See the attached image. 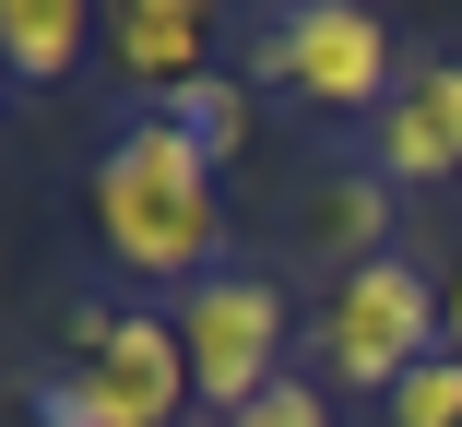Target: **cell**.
Returning a JSON list of instances; mask_svg holds the SVG:
<instances>
[{
    "mask_svg": "<svg viewBox=\"0 0 462 427\" xmlns=\"http://www.w3.org/2000/svg\"><path fill=\"white\" fill-rule=\"evenodd\" d=\"M226 166L178 131L166 107L131 119L107 154H96V249L131 274V285H202L214 249H226V202H214Z\"/></svg>",
    "mask_w": 462,
    "mask_h": 427,
    "instance_id": "6da1fadb",
    "label": "cell"
},
{
    "mask_svg": "<svg viewBox=\"0 0 462 427\" xmlns=\"http://www.w3.org/2000/svg\"><path fill=\"white\" fill-rule=\"evenodd\" d=\"M36 404H60L71 427H178V404L202 392L166 309H71V368L36 380Z\"/></svg>",
    "mask_w": 462,
    "mask_h": 427,
    "instance_id": "7a4b0ae2",
    "label": "cell"
},
{
    "mask_svg": "<svg viewBox=\"0 0 462 427\" xmlns=\"http://www.w3.org/2000/svg\"><path fill=\"white\" fill-rule=\"evenodd\" d=\"M403 71L415 60L392 48V24L367 13V0H297V13L249 48V83H273V96H297L320 119H380L403 96Z\"/></svg>",
    "mask_w": 462,
    "mask_h": 427,
    "instance_id": "3957f363",
    "label": "cell"
},
{
    "mask_svg": "<svg viewBox=\"0 0 462 427\" xmlns=\"http://www.w3.org/2000/svg\"><path fill=\"white\" fill-rule=\"evenodd\" d=\"M439 345H450L439 274H415L403 249H392V262H367V274H332V309H320V368H332V380H356V392L392 404Z\"/></svg>",
    "mask_w": 462,
    "mask_h": 427,
    "instance_id": "277c9868",
    "label": "cell"
},
{
    "mask_svg": "<svg viewBox=\"0 0 462 427\" xmlns=\"http://www.w3.org/2000/svg\"><path fill=\"white\" fill-rule=\"evenodd\" d=\"M178 357H190V392L214 415L261 404L273 380H285V297H273L261 274H202V285H178Z\"/></svg>",
    "mask_w": 462,
    "mask_h": 427,
    "instance_id": "5b68a950",
    "label": "cell"
},
{
    "mask_svg": "<svg viewBox=\"0 0 462 427\" xmlns=\"http://www.w3.org/2000/svg\"><path fill=\"white\" fill-rule=\"evenodd\" d=\"M367 166H380L392 190H450L462 179V60H415L403 96L367 119Z\"/></svg>",
    "mask_w": 462,
    "mask_h": 427,
    "instance_id": "8992f818",
    "label": "cell"
},
{
    "mask_svg": "<svg viewBox=\"0 0 462 427\" xmlns=\"http://www.w3.org/2000/svg\"><path fill=\"white\" fill-rule=\"evenodd\" d=\"M226 48V0H107V71L131 96H190Z\"/></svg>",
    "mask_w": 462,
    "mask_h": 427,
    "instance_id": "52a82bcc",
    "label": "cell"
},
{
    "mask_svg": "<svg viewBox=\"0 0 462 427\" xmlns=\"http://www.w3.org/2000/svg\"><path fill=\"white\" fill-rule=\"evenodd\" d=\"M297 249L332 262V274L392 262V179H380V166H320L309 202H297Z\"/></svg>",
    "mask_w": 462,
    "mask_h": 427,
    "instance_id": "ba28073f",
    "label": "cell"
},
{
    "mask_svg": "<svg viewBox=\"0 0 462 427\" xmlns=\"http://www.w3.org/2000/svg\"><path fill=\"white\" fill-rule=\"evenodd\" d=\"M0 60L13 83H71L83 60H107V0H0Z\"/></svg>",
    "mask_w": 462,
    "mask_h": 427,
    "instance_id": "9c48e42d",
    "label": "cell"
},
{
    "mask_svg": "<svg viewBox=\"0 0 462 427\" xmlns=\"http://www.w3.org/2000/svg\"><path fill=\"white\" fill-rule=\"evenodd\" d=\"M166 119H178V131H190V143H202V154L226 166V154L249 143V83H226V71H202L190 96H166Z\"/></svg>",
    "mask_w": 462,
    "mask_h": 427,
    "instance_id": "30bf717a",
    "label": "cell"
},
{
    "mask_svg": "<svg viewBox=\"0 0 462 427\" xmlns=\"http://www.w3.org/2000/svg\"><path fill=\"white\" fill-rule=\"evenodd\" d=\"M380 415H392V427H462V357L439 345V357H427V368H415V380L380 404Z\"/></svg>",
    "mask_w": 462,
    "mask_h": 427,
    "instance_id": "8fae6325",
    "label": "cell"
},
{
    "mask_svg": "<svg viewBox=\"0 0 462 427\" xmlns=\"http://www.w3.org/2000/svg\"><path fill=\"white\" fill-rule=\"evenodd\" d=\"M214 427H332V415H320V392H309V380H273L261 404H237V415H214Z\"/></svg>",
    "mask_w": 462,
    "mask_h": 427,
    "instance_id": "7c38bea8",
    "label": "cell"
},
{
    "mask_svg": "<svg viewBox=\"0 0 462 427\" xmlns=\"http://www.w3.org/2000/svg\"><path fill=\"white\" fill-rule=\"evenodd\" d=\"M439 320H450V357H462V262L439 274Z\"/></svg>",
    "mask_w": 462,
    "mask_h": 427,
    "instance_id": "4fadbf2b",
    "label": "cell"
}]
</instances>
